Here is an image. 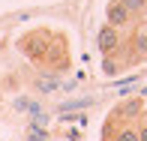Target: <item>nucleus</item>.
I'll return each instance as SVG.
<instances>
[{
	"mask_svg": "<svg viewBox=\"0 0 147 141\" xmlns=\"http://www.w3.org/2000/svg\"><path fill=\"white\" fill-rule=\"evenodd\" d=\"M15 45H18V51H21L30 63H39V66H42L45 51H48V45H51V30H42V27L27 30V33H21V36H18Z\"/></svg>",
	"mask_w": 147,
	"mask_h": 141,
	"instance_id": "nucleus-1",
	"label": "nucleus"
},
{
	"mask_svg": "<svg viewBox=\"0 0 147 141\" xmlns=\"http://www.w3.org/2000/svg\"><path fill=\"white\" fill-rule=\"evenodd\" d=\"M144 111H147L144 96H129V99H123L120 105H114V108H111V123L132 126L135 120H141V117H144Z\"/></svg>",
	"mask_w": 147,
	"mask_h": 141,
	"instance_id": "nucleus-2",
	"label": "nucleus"
},
{
	"mask_svg": "<svg viewBox=\"0 0 147 141\" xmlns=\"http://www.w3.org/2000/svg\"><path fill=\"white\" fill-rule=\"evenodd\" d=\"M42 66L57 69V72H63V69H69V66H72V60H69V45H66V36H63V33H51V45H48V51H45Z\"/></svg>",
	"mask_w": 147,
	"mask_h": 141,
	"instance_id": "nucleus-3",
	"label": "nucleus"
},
{
	"mask_svg": "<svg viewBox=\"0 0 147 141\" xmlns=\"http://www.w3.org/2000/svg\"><path fill=\"white\" fill-rule=\"evenodd\" d=\"M96 48L102 57H114L120 48H123V33L108 27V24H102V27L96 30Z\"/></svg>",
	"mask_w": 147,
	"mask_h": 141,
	"instance_id": "nucleus-4",
	"label": "nucleus"
},
{
	"mask_svg": "<svg viewBox=\"0 0 147 141\" xmlns=\"http://www.w3.org/2000/svg\"><path fill=\"white\" fill-rule=\"evenodd\" d=\"M105 24L123 33L126 27H132V24H135V18H132L129 12H126V6L120 3V0H111V3L105 6Z\"/></svg>",
	"mask_w": 147,
	"mask_h": 141,
	"instance_id": "nucleus-5",
	"label": "nucleus"
},
{
	"mask_svg": "<svg viewBox=\"0 0 147 141\" xmlns=\"http://www.w3.org/2000/svg\"><path fill=\"white\" fill-rule=\"evenodd\" d=\"M120 3L126 6V12H129L132 18H138V15L147 12V0H120Z\"/></svg>",
	"mask_w": 147,
	"mask_h": 141,
	"instance_id": "nucleus-6",
	"label": "nucleus"
},
{
	"mask_svg": "<svg viewBox=\"0 0 147 141\" xmlns=\"http://www.w3.org/2000/svg\"><path fill=\"white\" fill-rule=\"evenodd\" d=\"M102 72L105 75H117V72H123V63L117 57H102Z\"/></svg>",
	"mask_w": 147,
	"mask_h": 141,
	"instance_id": "nucleus-7",
	"label": "nucleus"
},
{
	"mask_svg": "<svg viewBox=\"0 0 147 141\" xmlns=\"http://www.w3.org/2000/svg\"><path fill=\"white\" fill-rule=\"evenodd\" d=\"M111 141H138V135H135V126H120V129H117V135L111 138Z\"/></svg>",
	"mask_w": 147,
	"mask_h": 141,
	"instance_id": "nucleus-8",
	"label": "nucleus"
},
{
	"mask_svg": "<svg viewBox=\"0 0 147 141\" xmlns=\"http://www.w3.org/2000/svg\"><path fill=\"white\" fill-rule=\"evenodd\" d=\"M135 135H138V141H147V123H144V120H138V126H135Z\"/></svg>",
	"mask_w": 147,
	"mask_h": 141,
	"instance_id": "nucleus-9",
	"label": "nucleus"
},
{
	"mask_svg": "<svg viewBox=\"0 0 147 141\" xmlns=\"http://www.w3.org/2000/svg\"><path fill=\"white\" fill-rule=\"evenodd\" d=\"M144 123H147V111H144Z\"/></svg>",
	"mask_w": 147,
	"mask_h": 141,
	"instance_id": "nucleus-10",
	"label": "nucleus"
},
{
	"mask_svg": "<svg viewBox=\"0 0 147 141\" xmlns=\"http://www.w3.org/2000/svg\"><path fill=\"white\" fill-rule=\"evenodd\" d=\"M144 15H147V12H144ZM144 24H147V21H144Z\"/></svg>",
	"mask_w": 147,
	"mask_h": 141,
	"instance_id": "nucleus-11",
	"label": "nucleus"
}]
</instances>
